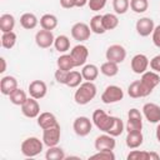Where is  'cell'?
I'll return each mask as SVG.
<instances>
[{
	"label": "cell",
	"mask_w": 160,
	"mask_h": 160,
	"mask_svg": "<svg viewBox=\"0 0 160 160\" xmlns=\"http://www.w3.org/2000/svg\"><path fill=\"white\" fill-rule=\"evenodd\" d=\"M92 124L100 130V131H104V132H108L112 125V121H114V116H110L108 115L104 110L101 109H96L94 112H92Z\"/></svg>",
	"instance_id": "obj_4"
},
{
	"label": "cell",
	"mask_w": 160,
	"mask_h": 160,
	"mask_svg": "<svg viewBox=\"0 0 160 160\" xmlns=\"http://www.w3.org/2000/svg\"><path fill=\"white\" fill-rule=\"evenodd\" d=\"M129 8H130L129 0H112V9L119 15L125 14L129 10Z\"/></svg>",
	"instance_id": "obj_36"
},
{
	"label": "cell",
	"mask_w": 160,
	"mask_h": 160,
	"mask_svg": "<svg viewBox=\"0 0 160 160\" xmlns=\"http://www.w3.org/2000/svg\"><path fill=\"white\" fill-rule=\"evenodd\" d=\"M60 5L64 9H72L75 8V0H60Z\"/></svg>",
	"instance_id": "obj_45"
},
{
	"label": "cell",
	"mask_w": 160,
	"mask_h": 160,
	"mask_svg": "<svg viewBox=\"0 0 160 160\" xmlns=\"http://www.w3.org/2000/svg\"><path fill=\"white\" fill-rule=\"evenodd\" d=\"M125 129H126L128 132H130V131H141V129H142V120L128 118V122H126Z\"/></svg>",
	"instance_id": "obj_39"
},
{
	"label": "cell",
	"mask_w": 160,
	"mask_h": 160,
	"mask_svg": "<svg viewBox=\"0 0 160 160\" xmlns=\"http://www.w3.org/2000/svg\"><path fill=\"white\" fill-rule=\"evenodd\" d=\"M154 28H155V24H154V20L151 18H140L136 24H135V29H136V32L145 38V36H149L150 34H152L154 31Z\"/></svg>",
	"instance_id": "obj_16"
},
{
	"label": "cell",
	"mask_w": 160,
	"mask_h": 160,
	"mask_svg": "<svg viewBox=\"0 0 160 160\" xmlns=\"http://www.w3.org/2000/svg\"><path fill=\"white\" fill-rule=\"evenodd\" d=\"M142 114L145 119L151 124L160 122V106L155 102H146L142 106Z\"/></svg>",
	"instance_id": "obj_15"
},
{
	"label": "cell",
	"mask_w": 160,
	"mask_h": 160,
	"mask_svg": "<svg viewBox=\"0 0 160 160\" xmlns=\"http://www.w3.org/2000/svg\"><path fill=\"white\" fill-rule=\"evenodd\" d=\"M95 150L100 151V150H114L116 146V141L114 139V136H111L110 134H104V135H99L95 139L94 142Z\"/></svg>",
	"instance_id": "obj_17"
},
{
	"label": "cell",
	"mask_w": 160,
	"mask_h": 160,
	"mask_svg": "<svg viewBox=\"0 0 160 160\" xmlns=\"http://www.w3.org/2000/svg\"><path fill=\"white\" fill-rule=\"evenodd\" d=\"M60 136H61V128L59 124L42 130V141L48 148L58 145L60 141Z\"/></svg>",
	"instance_id": "obj_7"
},
{
	"label": "cell",
	"mask_w": 160,
	"mask_h": 160,
	"mask_svg": "<svg viewBox=\"0 0 160 160\" xmlns=\"http://www.w3.org/2000/svg\"><path fill=\"white\" fill-rule=\"evenodd\" d=\"M90 29H91V32L94 34H104L106 30L102 25V15H94L91 19H90Z\"/></svg>",
	"instance_id": "obj_31"
},
{
	"label": "cell",
	"mask_w": 160,
	"mask_h": 160,
	"mask_svg": "<svg viewBox=\"0 0 160 160\" xmlns=\"http://www.w3.org/2000/svg\"><path fill=\"white\" fill-rule=\"evenodd\" d=\"M28 91H29V95L31 98H34L36 100H40V99L45 98V95L48 92V85L42 80H32L29 84Z\"/></svg>",
	"instance_id": "obj_14"
},
{
	"label": "cell",
	"mask_w": 160,
	"mask_h": 160,
	"mask_svg": "<svg viewBox=\"0 0 160 160\" xmlns=\"http://www.w3.org/2000/svg\"><path fill=\"white\" fill-rule=\"evenodd\" d=\"M142 141H144V136L141 131H130L128 132L125 139L126 146L129 149H138L139 146L142 145Z\"/></svg>",
	"instance_id": "obj_20"
},
{
	"label": "cell",
	"mask_w": 160,
	"mask_h": 160,
	"mask_svg": "<svg viewBox=\"0 0 160 160\" xmlns=\"http://www.w3.org/2000/svg\"><path fill=\"white\" fill-rule=\"evenodd\" d=\"M84 78L81 75V71H78V70H70L69 74H68V79H66V86L71 88V89H75L78 88L81 82H82Z\"/></svg>",
	"instance_id": "obj_25"
},
{
	"label": "cell",
	"mask_w": 160,
	"mask_h": 160,
	"mask_svg": "<svg viewBox=\"0 0 160 160\" xmlns=\"http://www.w3.org/2000/svg\"><path fill=\"white\" fill-rule=\"evenodd\" d=\"M92 120H90L86 116H78L74 122H72V129L74 132L78 136H86L90 134L91 129H92Z\"/></svg>",
	"instance_id": "obj_8"
},
{
	"label": "cell",
	"mask_w": 160,
	"mask_h": 160,
	"mask_svg": "<svg viewBox=\"0 0 160 160\" xmlns=\"http://www.w3.org/2000/svg\"><path fill=\"white\" fill-rule=\"evenodd\" d=\"M0 62H1L0 72L2 74V72H5V70H6V60H5V58H4V56H1V58H0Z\"/></svg>",
	"instance_id": "obj_46"
},
{
	"label": "cell",
	"mask_w": 160,
	"mask_h": 160,
	"mask_svg": "<svg viewBox=\"0 0 160 160\" xmlns=\"http://www.w3.org/2000/svg\"><path fill=\"white\" fill-rule=\"evenodd\" d=\"M16 34L14 31H9V32H2L1 35V46L4 49H12L16 44Z\"/></svg>",
	"instance_id": "obj_33"
},
{
	"label": "cell",
	"mask_w": 160,
	"mask_h": 160,
	"mask_svg": "<svg viewBox=\"0 0 160 160\" xmlns=\"http://www.w3.org/2000/svg\"><path fill=\"white\" fill-rule=\"evenodd\" d=\"M98 89L94 81H82L74 94V100L78 105H86L96 96Z\"/></svg>",
	"instance_id": "obj_1"
},
{
	"label": "cell",
	"mask_w": 160,
	"mask_h": 160,
	"mask_svg": "<svg viewBox=\"0 0 160 160\" xmlns=\"http://www.w3.org/2000/svg\"><path fill=\"white\" fill-rule=\"evenodd\" d=\"M44 141H41L39 138L36 136H30L26 138L21 145H20V150L21 154L26 158H34L36 155H39L42 150H44Z\"/></svg>",
	"instance_id": "obj_3"
},
{
	"label": "cell",
	"mask_w": 160,
	"mask_h": 160,
	"mask_svg": "<svg viewBox=\"0 0 160 160\" xmlns=\"http://www.w3.org/2000/svg\"><path fill=\"white\" fill-rule=\"evenodd\" d=\"M155 136H156V140L160 142V122L156 126V130H155Z\"/></svg>",
	"instance_id": "obj_49"
},
{
	"label": "cell",
	"mask_w": 160,
	"mask_h": 160,
	"mask_svg": "<svg viewBox=\"0 0 160 160\" xmlns=\"http://www.w3.org/2000/svg\"><path fill=\"white\" fill-rule=\"evenodd\" d=\"M54 48L56 51L61 52V54H65L69 49H70V39L66 36V35H59L55 38V41H54Z\"/></svg>",
	"instance_id": "obj_28"
},
{
	"label": "cell",
	"mask_w": 160,
	"mask_h": 160,
	"mask_svg": "<svg viewBox=\"0 0 160 160\" xmlns=\"http://www.w3.org/2000/svg\"><path fill=\"white\" fill-rule=\"evenodd\" d=\"M149 66H150V69H151L152 71L160 72V54H159V55H155V56L150 60Z\"/></svg>",
	"instance_id": "obj_43"
},
{
	"label": "cell",
	"mask_w": 160,
	"mask_h": 160,
	"mask_svg": "<svg viewBox=\"0 0 160 160\" xmlns=\"http://www.w3.org/2000/svg\"><path fill=\"white\" fill-rule=\"evenodd\" d=\"M89 0H75V8H82L88 4Z\"/></svg>",
	"instance_id": "obj_47"
},
{
	"label": "cell",
	"mask_w": 160,
	"mask_h": 160,
	"mask_svg": "<svg viewBox=\"0 0 160 160\" xmlns=\"http://www.w3.org/2000/svg\"><path fill=\"white\" fill-rule=\"evenodd\" d=\"M124 99V90L118 85H109L101 94V101L104 104H115Z\"/></svg>",
	"instance_id": "obj_5"
},
{
	"label": "cell",
	"mask_w": 160,
	"mask_h": 160,
	"mask_svg": "<svg viewBox=\"0 0 160 160\" xmlns=\"http://www.w3.org/2000/svg\"><path fill=\"white\" fill-rule=\"evenodd\" d=\"M15 28V18L11 14H2L0 16V30L1 32L12 31Z\"/></svg>",
	"instance_id": "obj_24"
},
{
	"label": "cell",
	"mask_w": 160,
	"mask_h": 160,
	"mask_svg": "<svg viewBox=\"0 0 160 160\" xmlns=\"http://www.w3.org/2000/svg\"><path fill=\"white\" fill-rule=\"evenodd\" d=\"M45 159L46 160H64V159H66V155H65V151L61 148L55 145V146H50L46 150Z\"/></svg>",
	"instance_id": "obj_27"
},
{
	"label": "cell",
	"mask_w": 160,
	"mask_h": 160,
	"mask_svg": "<svg viewBox=\"0 0 160 160\" xmlns=\"http://www.w3.org/2000/svg\"><path fill=\"white\" fill-rule=\"evenodd\" d=\"M100 69L94 64H85L81 69V75L85 81H94L99 76Z\"/></svg>",
	"instance_id": "obj_22"
},
{
	"label": "cell",
	"mask_w": 160,
	"mask_h": 160,
	"mask_svg": "<svg viewBox=\"0 0 160 160\" xmlns=\"http://www.w3.org/2000/svg\"><path fill=\"white\" fill-rule=\"evenodd\" d=\"M68 74H69V71L58 69V70L55 71V74H54V78H55V80H56L58 84L65 85V84H66V79H68Z\"/></svg>",
	"instance_id": "obj_42"
},
{
	"label": "cell",
	"mask_w": 160,
	"mask_h": 160,
	"mask_svg": "<svg viewBox=\"0 0 160 160\" xmlns=\"http://www.w3.org/2000/svg\"><path fill=\"white\" fill-rule=\"evenodd\" d=\"M18 80L15 76H11V75H6V76H2L1 80H0V91L2 95H6L9 96L15 89H18Z\"/></svg>",
	"instance_id": "obj_18"
},
{
	"label": "cell",
	"mask_w": 160,
	"mask_h": 160,
	"mask_svg": "<svg viewBox=\"0 0 160 160\" xmlns=\"http://www.w3.org/2000/svg\"><path fill=\"white\" fill-rule=\"evenodd\" d=\"M56 65H58V69H61V70H65V71H70L75 68L74 65V61L70 56V54H62L56 60Z\"/></svg>",
	"instance_id": "obj_29"
},
{
	"label": "cell",
	"mask_w": 160,
	"mask_h": 160,
	"mask_svg": "<svg viewBox=\"0 0 160 160\" xmlns=\"http://www.w3.org/2000/svg\"><path fill=\"white\" fill-rule=\"evenodd\" d=\"M55 36L51 30L41 29L35 34V42L41 49H49L51 45H54Z\"/></svg>",
	"instance_id": "obj_13"
},
{
	"label": "cell",
	"mask_w": 160,
	"mask_h": 160,
	"mask_svg": "<svg viewBox=\"0 0 160 160\" xmlns=\"http://www.w3.org/2000/svg\"><path fill=\"white\" fill-rule=\"evenodd\" d=\"M102 25L105 28V30H114L118 28L119 25V19L115 14H111V12H108V14H104L102 15Z\"/></svg>",
	"instance_id": "obj_32"
},
{
	"label": "cell",
	"mask_w": 160,
	"mask_h": 160,
	"mask_svg": "<svg viewBox=\"0 0 160 160\" xmlns=\"http://www.w3.org/2000/svg\"><path fill=\"white\" fill-rule=\"evenodd\" d=\"M39 19L32 12H25L20 16V25L26 30H32L38 26Z\"/></svg>",
	"instance_id": "obj_21"
},
{
	"label": "cell",
	"mask_w": 160,
	"mask_h": 160,
	"mask_svg": "<svg viewBox=\"0 0 160 160\" xmlns=\"http://www.w3.org/2000/svg\"><path fill=\"white\" fill-rule=\"evenodd\" d=\"M128 94L130 98L132 99H138L141 98V91H140V80H135L132 81L129 86H128Z\"/></svg>",
	"instance_id": "obj_38"
},
{
	"label": "cell",
	"mask_w": 160,
	"mask_h": 160,
	"mask_svg": "<svg viewBox=\"0 0 160 160\" xmlns=\"http://www.w3.org/2000/svg\"><path fill=\"white\" fill-rule=\"evenodd\" d=\"M160 84V76L156 71H145L140 78V91L141 98H145L152 92V90Z\"/></svg>",
	"instance_id": "obj_2"
},
{
	"label": "cell",
	"mask_w": 160,
	"mask_h": 160,
	"mask_svg": "<svg viewBox=\"0 0 160 160\" xmlns=\"http://www.w3.org/2000/svg\"><path fill=\"white\" fill-rule=\"evenodd\" d=\"M70 56H71V59H72V61H74L75 68H78V66H84L85 62H86V60H88V56H89V50H88V48H86L85 45L78 44V45H75V46L71 49Z\"/></svg>",
	"instance_id": "obj_10"
},
{
	"label": "cell",
	"mask_w": 160,
	"mask_h": 160,
	"mask_svg": "<svg viewBox=\"0 0 160 160\" xmlns=\"http://www.w3.org/2000/svg\"><path fill=\"white\" fill-rule=\"evenodd\" d=\"M90 159H99V160H115V154L112 150H100L90 156Z\"/></svg>",
	"instance_id": "obj_40"
},
{
	"label": "cell",
	"mask_w": 160,
	"mask_h": 160,
	"mask_svg": "<svg viewBox=\"0 0 160 160\" xmlns=\"http://www.w3.org/2000/svg\"><path fill=\"white\" fill-rule=\"evenodd\" d=\"M130 9L136 14H142L149 9L148 0H130Z\"/></svg>",
	"instance_id": "obj_35"
},
{
	"label": "cell",
	"mask_w": 160,
	"mask_h": 160,
	"mask_svg": "<svg viewBox=\"0 0 160 160\" xmlns=\"http://www.w3.org/2000/svg\"><path fill=\"white\" fill-rule=\"evenodd\" d=\"M9 99H10V102H11V104H14V105H16V106H21V105L26 101L28 95H26V92H25L22 89L18 88V89H15V90L9 95Z\"/></svg>",
	"instance_id": "obj_30"
},
{
	"label": "cell",
	"mask_w": 160,
	"mask_h": 160,
	"mask_svg": "<svg viewBox=\"0 0 160 160\" xmlns=\"http://www.w3.org/2000/svg\"><path fill=\"white\" fill-rule=\"evenodd\" d=\"M100 72L108 78H112L119 72V64L112 61H105L100 66Z\"/></svg>",
	"instance_id": "obj_26"
},
{
	"label": "cell",
	"mask_w": 160,
	"mask_h": 160,
	"mask_svg": "<svg viewBox=\"0 0 160 160\" xmlns=\"http://www.w3.org/2000/svg\"><path fill=\"white\" fill-rule=\"evenodd\" d=\"M20 108H21L22 115L29 118V119H34V118H38L40 115V105H39L38 100L31 98V96L28 98L26 101Z\"/></svg>",
	"instance_id": "obj_12"
},
{
	"label": "cell",
	"mask_w": 160,
	"mask_h": 160,
	"mask_svg": "<svg viewBox=\"0 0 160 160\" xmlns=\"http://www.w3.org/2000/svg\"><path fill=\"white\" fill-rule=\"evenodd\" d=\"M149 64H150V60L148 59V56L145 54H136V55L132 56V59L130 61L131 70L135 74H139V75H141L145 71H148Z\"/></svg>",
	"instance_id": "obj_11"
},
{
	"label": "cell",
	"mask_w": 160,
	"mask_h": 160,
	"mask_svg": "<svg viewBox=\"0 0 160 160\" xmlns=\"http://www.w3.org/2000/svg\"><path fill=\"white\" fill-rule=\"evenodd\" d=\"M40 26L41 29H45V30H54L56 26H58V18L54 15V14H44L40 20Z\"/></svg>",
	"instance_id": "obj_23"
},
{
	"label": "cell",
	"mask_w": 160,
	"mask_h": 160,
	"mask_svg": "<svg viewBox=\"0 0 160 160\" xmlns=\"http://www.w3.org/2000/svg\"><path fill=\"white\" fill-rule=\"evenodd\" d=\"M106 1H108V0H89V1H88V5H89L90 10H92V11H99V10H101V9L105 8Z\"/></svg>",
	"instance_id": "obj_41"
},
{
	"label": "cell",
	"mask_w": 160,
	"mask_h": 160,
	"mask_svg": "<svg viewBox=\"0 0 160 160\" xmlns=\"http://www.w3.org/2000/svg\"><path fill=\"white\" fill-rule=\"evenodd\" d=\"M90 35H91V29L85 22H75L71 26V36L74 40H76L79 42L89 40Z\"/></svg>",
	"instance_id": "obj_9"
},
{
	"label": "cell",
	"mask_w": 160,
	"mask_h": 160,
	"mask_svg": "<svg viewBox=\"0 0 160 160\" xmlns=\"http://www.w3.org/2000/svg\"><path fill=\"white\" fill-rule=\"evenodd\" d=\"M125 130V125L122 122V120L118 116H114V121H112V125L110 128V130L108 131V134H110L111 136L116 138V136H120L122 134V131Z\"/></svg>",
	"instance_id": "obj_34"
},
{
	"label": "cell",
	"mask_w": 160,
	"mask_h": 160,
	"mask_svg": "<svg viewBox=\"0 0 160 160\" xmlns=\"http://www.w3.org/2000/svg\"><path fill=\"white\" fill-rule=\"evenodd\" d=\"M105 58L108 61H112L116 64H121L126 59V50L120 44H112L106 49Z\"/></svg>",
	"instance_id": "obj_6"
},
{
	"label": "cell",
	"mask_w": 160,
	"mask_h": 160,
	"mask_svg": "<svg viewBox=\"0 0 160 160\" xmlns=\"http://www.w3.org/2000/svg\"><path fill=\"white\" fill-rule=\"evenodd\" d=\"M152 42L156 48H160V24L156 25L154 28V31H152Z\"/></svg>",
	"instance_id": "obj_44"
},
{
	"label": "cell",
	"mask_w": 160,
	"mask_h": 160,
	"mask_svg": "<svg viewBox=\"0 0 160 160\" xmlns=\"http://www.w3.org/2000/svg\"><path fill=\"white\" fill-rule=\"evenodd\" d=\"M56 124H59V122L56 120V116L52 112L44 111V112H40V115L38 116V125L42 130L44 129H48V128H51V126H54Z\"/></svg>",
	"instance_id": "obj_19"
},
{
	"label": "cell",
	"mask_w": 160,
	"mask_h": 160,
	"mask_svg": "<svg viewBox=\"0 0 160 160\" xmlns=\"http://www.w3.org/2000/svg\"><path fill=\"white\" fill-rule=\"evenodd\" d=\"M160 159V155L154 152V151H150V160H159Z\"/></svg>",
	"instance_id": "obj_48"
},
{
	"label": "cell",
	"mask_w": 160,
	"mask_h": 160,
	"mask_svg": "<svg viewBox=\"0 0 160 160\" xmlns=\"http://www.w3.org/2000/svg\"><path fill=\"white\" fill-rule=\"evenodd\" d=\"M128 160H150V152L145 150H132L126 156Z\"/></svg>",
	"instance_id": "obj_37"
}]
</instances>
